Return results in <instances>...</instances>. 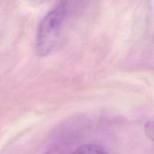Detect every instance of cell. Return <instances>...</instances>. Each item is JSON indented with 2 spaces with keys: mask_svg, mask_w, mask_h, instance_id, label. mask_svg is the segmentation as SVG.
I'll return each mask as SVG.
<instances>
[{
  "mask_svg": "<svg viewBox=\"0 0 154 154\" xmlns=\"http://www.w3.org/2000/svg\"><path fill=\"white\" fill-rule=\"evenodd\" d=\"M63 150H61L59 147H54L48 150L45 154H63Z\"/></svg>",
  "mask_w": 154,
  "mask_h": 154,
  "instance_id": "cell-4",
  "label": "cell"
},
{
  "mask_svg": "<svg viewBox=\"0 0 154 154\" xmlns=\"http://www.w3.org/2000/svg\"><path fill=\"white\" fill-rule=\"evenodd\" d=\"M69 2H59L39 23L35 38V51L40 57L51 54L58 45L71 13Z\"/></svg>",
  "mask_w": 154,
  "mask_h": 154,
  "instance_id": "cell-1",
  "label": "cell"
},
{
  "mask_svg": "<svg viewBox=\"0 0 154 154\" xmlns=\"http://www.w3.org/2000/svg\"><path fill=\"white\" fill-rule=\"evenodd\" d=\"M71 154H109V153L99 144H85L78 147Z\"/></svg>",
  "mask_w": 154,
  "mask_h": 154,
  "instance_id": "cell-2",
  "label": "cell"
},
{
  "mask_svg": "<svg viewBox=\"0 0 154 154\" xmlns=\"http://www.w3.org/2000/svg\"><path fill=\"white\" fill-rule=\"evenodd\" d=\"M145 133L147 135V137L150 139H153V122H147L145 125Z\"/></svg>",
  "mask_w": 154,
  "mask_h": 154,
  "instance_id": "cell-3",
  "label": "cell"
}]
</instances>
